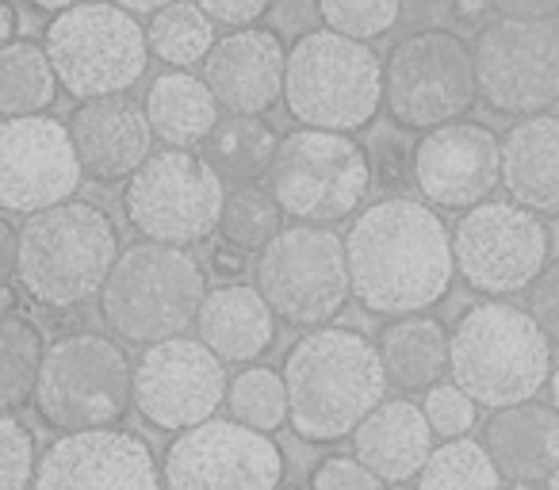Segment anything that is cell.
<instances>
[{
  "mask_svg": "<svg viewBox=\"0 0 559 490\" xmlns=\"http://www.w3.org/2000/svg\"><path fill=\"white\" fill-rule=\"evenodd\" d=\"M269 192L304 226H334L360 215L376 184L372 154L353 134L337 131H299L284 134L280 154L264 177Z\"/></svg>",
  "mask_w": 559,
  "mask_h": 490,
  "instance_id": "7",
  "label": "cell"
},
{
  "mask_svg": "<svg viewBox=\"0 0 559 490\" xmlns=\"http://www.w3.org/2000/svg\"><path fill=\"white\" fill-rule=\"evenodd\" d=\"M207 299V276L200 261L180 246L142 241L119 253L100 291V314L127 345H162L195 326Z\"/></svg>",
  "mask_w": 559,
  "mask_h": 490,
  "instance_id": "5",
  "label": "cell"
},
{
  "mask_svg": "<svg viewBox=\"0 0 559 490\" xmlns=\"http://www.w3.org/2000/svg\"><path fill=\"white\" fill-rule=\"evenodd\" d=\"M487 452L502 479L548 482L559 467V410L540 403H521L498 410L487 426Z\"/></svg>",
  "mask_w": 559,
  "mask_h": 490,
  "instance_id": "25",
  "label": "cell"
},
{
  "mask_svg": "<svg viewBox=\"0 0 559 490\" xmlns=\"http://www.w3.org/2000/svg\"><path fill=\"white\" fill-rule=\"evenodd\" d=\"M414 490H502V471L487 444L460 437L433 449L429 464L414 479Z\"/></svg>",
  "mask_w": 559,
  "mask_h": 490,
  "instance_id": "33",
  "label": "cell"
},
{
  "mask_svg": "<svg viewBox=\"0 0 559 490\" xmlns=\"http://www.w3.org/2000/svg\"><path fill=\"white\" fill-rule=\"evenodd\" d=\"M284 230H288L284 226V207H280L269 188L241 184L234 192H226L218 234H223V241L234 253H257L261 258Z\"/></svg>",
  "mask_w": 559,
  "mask_h": 490,
  "instance_id": "32",
  "label": "cell"
},
{
  "mask_svg": "<svg viewBox=\"0 0 559 490\" xmlns=\"http://www.w3.org/2000/svg\"><path fill=\"white\" fill-rule=\"evenodd\" d=\"M452 383L495 414L533 403L551 383L548 334L502 299L472 307L452 330Z\"/></svg>",
  "mask_w": 559,
  "mask_h": 490,
  "instance_id": "4",
  "label": "cell"
},
{
  "mask_svg": "<svg viewBox=\"0 0 559 490\" xmlns=\"http://www.w3.org/2000/svg\"><path fill=\"white\" fill-rule=\"evenodd\" d=\"M226 406L234 421L261 429V433H276L284 421H292L288 383H284V372H272V368H246L234 375Z\"/></svg>",
  "mask_w": 559,
  "mask_h": 490,
  "instance_id": "34",
  "label": "cell"
},
{
  "mask_svg": "<svg viewBox=\"0 0 559 490\" xmlns=\"http://www.w3.org/2000/svg\"><path fill=\"white\" fill-rule=\"evenodd\" d=\"M330 32L357 43H376L399 24L403 0H314Z\"/></svg>",
  "mask_w": 559,
  "mask_h": 490,
  "instance_id": "35",
  "label": "cell"
},
{
  "mask_svg": "<svg viewBox=\"0 0 559 490\" xmlns=\"http://www.w3.org/2000/svg\"><path fill=\"white\" fill-rule=\"evenodd\" d=\"M203 81L215 93L218 108L230 116H264L276 100H284L288 85V50L269 27L230 32L215 43L203 62Z\"/></svg>",
  "mask_w": 559,
  "mask_h": 490,
  "instance_id": "20",
  "label": "cell"
},
{
  "mask_svg": "<svg viewBox=\"0 0 559 490\" xmlns=\"http://www.w3.org/2000/svg\"><path fill=\"white\" fill-rule=\"evenodd\" d=\"M284 104L292 119L314 131L353 134L383 108V58L372 43L337 32H307L288 50Z\"/></svg>",
  "mask_w": 559,
  "mask_h": 490,
  "instance_id": "6",
  "label": "cell"
},
{
  "mask_svg": "<svg viewBox=\"0 0 559 490\" xmlns=\"http://www.w3.org/2000/svg\"><path fill=\"white\" fill-rule=\"evenodd\" d=\"M311 490H388V482L368 471L357 456H330L314 467Z\"/></svg>",
  "mask_w": 559,
  "mask_h": 490,
  "instance_id": "38",
  "label": "cell"
},
{
  "mask_svg": "<svg viewBox=\"0 0 559 490\" xmlns=\"http://www.w3.org/2000/svg\"><path fill=\"white\" fill-rule=\"evenodd\" d=\"M195 4H200V9L215 20V24L238 27V32L253 27L257 20L272 9V0H195Z\"/></svg>",
  "mask_w": 559,
  "mask_h": 490,
  "instance_id": "40",
  "label": "cell"
},
{
  "mask_svg": "<svg viewBox=\"0 0 559 490\" xmlns=\"http://www.w3.org/2000/svg\"><path fill=\"white\" fill-rule=\"evenodd\" d=\"M47 47L55 73L73 100L123 96L146 73L150 35L131 12L111 0H93L62 12L47 24Z\"/></svg>",
  "mask_w": 559,
  "mask_h": 490,
  "instance_id": "8",
  "label": "cell"
},
{
  "mask_svg": "<svg viewBox=\"0 0 559 490\" xmlns=\"http://www.w3.org/2000/svg\"><path fill=\"white\" fill-rule=\"evenodd\" d=\"M150 50L157 62L173 65V70H188L195 62H207L215 50V20L195 4V0H177L169 9H162L154 16V24L146 27Z\"/></svg>",
  "mask_w": 559,
  "mask_h": 490,
  "instance_id": "30",
  "label": "cell"
},
{
  "mask_svg": "<svg viewBox=\"0 0 559 490\" xmlns=\"http://www.w3.org/2000/svg\"><path fill=\"white\" fill-rule=\"evenodd\" d=\"M551 406L559 410V364L551 368Z\"/></svg>",
  "mask_w": 559,
  "mask_h": 490,
  "instance_id": "47",
  "label": "cell"
},
{
  "mask_svg": "<svg viewBox=\"0 0 559 490\" xmlns=\"http://www.w3.org/2000/svg\"><path fill=\"white\" fill-rule=\"evenodd\" d=\"M58 73L47 47L12 43L0 47V111L4 119L43 116L58 96Z\"/></svg>",
  "mask_w": 559,
  "mask_h": 490,
  "instance_id": "29",
  "label": "cell"
},
{
  "mask_svg": "<svg viewBox=\"0 0 559 490\" xmlns=\"http://www.w3.org/2000/svg\"><path fill=\"white\" fill-rule=\"evenodd\" d=\"M0 234H4V276L16 280V268H20V230L4 218L0 223Z\"/></svg>",
  "mask_w": 559,
  "mask_h": 490,
  "instance_id": "42",
  "label": "cell"
},
{
  "mask_svg": "<svg viewBox=\"0 0 559 490\" xmlns=\"http://www.w3.org/2000/svg\"><path fill=\"white\" fill-rule=\"evenodd\" d=\"M510 490H536V482H513Z\"/></svg>",
  "mask_w": 559,
  "mask_h": 490,
  "instance_id": "48",
  "label": "cell"
},
{
  "mask_svg": "<svg viewBox=\"0 0 559 490\" xmlns=\"http://www.w3.org/2000/svg\"><path fill=\"white\" fill-rule=\"evenodd\" d=\"M528 314L548 334V342L559 345V261H551L540 280L528 288Z\"/></svg>",
  "mask_w": 559,
  "mask_h": 490,
  "instance_id": "39",
  "label": "cell"
},
{
  "mask_svg": "<svg viewBox=\"0 0 559 490\" xmlns=\"http://www.w3.org/2000/svg\"><path fill=\"white\" fill-rule=\"evenodd\" d=\"M280 142L284 139H276V131L261 116H226L207 142V162L226 184H257L269 177Z\"/></svg>",
  "mask_w": 559,
  "mask_h": 490,
  "instance_id": "28",
  "label": "cell"
},
{
  "mask_svg": "<svg viewBox=\"0 0 559 490\" xmlns=\"http://www.w3.org/2000/svg\"><path fill=\"white\" fill-rule=\"evenodd\" d=\"M479 100L502 116H544L559 100V27L495 20L472 43Z\"/></svg>",
  "mask_w": 559,
  "mask_h": 490,
  "instance_id": "14",
  "label": "cell"
},
{
  "mask_svg": "<svg viewBox=\"0 0 559 490\" xmlns=\"http://www.w3.org/2000/svg\"><path fill=\"white\" fill-rule=\"evenodd\" d=\"M433 437L437 433L426 418V406L411 398H388L353 433V456L383 482H406L418 479L421 467L429 464Z\"/></svg>",
  "mask_w": 559,
  "mask_h": 490,
  "instance_id": "22",
  "label": "cell"
},
{
  "mask_svg": "<svg viewBox=\"0 0 559 490\" xmlns=\"http://www.w3.org/2000/svg\"><path fill=\"white\" fill-rule=\"evenodd\" d=\"M85 165L73 146L70 123L24 116L0 123V203L12 215H39L78 195Z\"/></svg>",
  "mask_w": 559,
  "mask_h": 490,
  "instance_id": "17",
  "label": "cell"
},
{
  "mask_svg": "<svg viewBox=\"0 0 559 490\" xmlns=\"http://www.w3.org/2000/svg\"><path fill=\"white\" fill-rule=\"evenodd\" d=\"M479 100L475 50L456 32L429 27L391 47L383 62V108L406 131L460 123Z\"/></svg>",
  "mask_w": 559,
  "mask_h": 490,
  "instance_id": "10",
  "label": "cell"
},
{
  "mask_svg": "<svg viewBox=\"0 0 559 490\" xmlns=\"http://www.w3.org/2000/svg\"><path fill=\"white\" fill-rule=\"evenodd\" d=\"M0 456H4V490H32L39 475L35 437L16 414L0 418Z\"/></svg>",
  "mask_w": 559,
  "mask_h": 490,
  "instance_id": "37",
  "label": "cell"
},
{
  "mask_svg": "<svg viewBox=\"0 0 559 490\" xmlns=\"http://www.w3.org/2000/svg\"><path fill=\"white\" fill-rule=\"evenodd\" d=\"M43 360H47L43 330L24 314L9 311L4 330H0V398H4L9 414H16L20 406L35 398Z\"/></svg>",
  "mask_w": 559,
  "mask_h": 490,
  "instance_id": "31",
  "label": "cell"
},
{
  "mask_svg": "<svg viewBox=\"0 0 559 490\" xmlns=\"http://www.w3.org/2000/svg\"><path fill=\"white\" fill-rule=\"evenodd\" d=\"M230 395L226 368L200 337L150 345L134 364V406L154 429L185 433L218 414Z\"/></svg>",
  "mask_w": 559,
  "mask_h": 490,
  "instance_id": "16",
  "label": "cell"
},
{
  "mask_svg": "<svg viewBox=\"0 0 559 490\" xmlns=\"http://www.w3.org/2000/svg\"><path fill=\"white\" fill-rule=\"evenodd\" d=\"M490 12V0H456V20L460 24H475V27H487L483 16Z\"/></svg>",
  "mask_w": 559,
  "mask_h": 490,
  "instance_id": "44",
  "label": "cell"
},
{
  "mask_svg": "<svg viewBox=\"0 0 559 490\" xmlns=\"http://www.w3.org/2000/svg\"><path fill=\"white\" fill-rule=\"evenodd\" d=\"M226 180L192 150H157L123 188L127 223L157 246H200L223 223Z\"/></svg>",
  "mask_w": 559,
  "mask_h": 490,
  "instance_id": "11",
  "label": "cell"
},
{
  "mask_svg": "<svg viewBox=\"0 0 559 490\" xmlns=\"http://www.w3.org/2000/svg\"><path fill=\"white\" fill-rule=\"evenodd\" d=\"M475 410H479V403L460 383H437L433 391H426V418L433 433L444 437V441H460V437L472 433Z\"/></svg>",
  "mask_w": 559,
  "mask_h": 490,
  "instance_id": "36",
  "label": "cell"
},
{
  "mask_svg": "<svg viewBox=\"0 0 559 490\" xmlns=\"http://www.w3.org/2000/svg\"><path fill=\"white\" fill-rule=\"evenodd\" d=\"M502 188L536 215H559V119L528 116L502 139Z\"/></svg>",
  "mask_w": 559,
  "mask_h": 490,
  "instance_id": "24",
  "label": "cell"
},
{
  "mask_svg": "<svg viewBox=\"0 0 559 490\" xmlns=\"http://www.w3.org/2000/svg\"><path fill=\"white\" fill-rule=\"evenodd\" d=\"M35 9H43V12H70V9H78V4H85V0H32Z\"/></svg>",
  "mask_w": 559,
  "mask_h": 490,
  "instance_id": "46",
  "label": "cell"
},
{
  "mask_svg": "<svg viewBox=\"0 0 559 490\" xmlns=\"http://www.w3.org/2000/svg\"><path fill=\"white\" fill-rule=\"evenodd\" d=\"M165 475L142 437L127 429L62 433L39 456L32 490H162Z\"/></svg>",
  "mask_w": 559,
  "mask_h": 490,
  "instance_id": "19",
  "label": "cell"
},
{
  "mask_svg": "<svg viewBox=\"0 0 559 490\" xmlns=\"http://www.w3.org/2000/svg\"><path fill=\"white\" fill-rule=\"evenodd\" d=\"M146 116L154 134L165 142V150H192L211 142L218 131V100L203 77H192L188 70H169L154 77L146 93Z\"/></svg>",
  "mask_w": 559,
  "mask_h": 490,
  "instance_id": "27",
  "label": "cell"
},
{
  "mask_svg": "<svg viewBox=\"0 0 559 490\" xmlns=\"http://www.w3.org/2000/svg\"><path fill=\"white\" fill-rule=\"evenodd\" d=\"M119 261V234L104 207L70 200L62 207L27 215L20 226L16 280L35 303L50 311L100 296Z\"/></svg>",
  "mask_w": 559,
  "mask_h": 490,
  "instance_id": "3",
  "label": "cell"
},
{
  "mask_svg": "<svg viewBox=\"0 0 559 490\" xmlns=\"http://www.w3.org/2000/svg\"><path fill=\"white\" fill-rule=\"evenodd\" d=\"M16 35H20L16 4H12V0H0V43H4V47H12V43H20Z\"/></svg>",
  "mask_w": 559,
  "mask_h": 490,
  "instance_id": "43",
  "label": "cell"
},
{
  "mask_svg": "<svg viewBox=\"0 0 559 490\" xmlns=\"http://www.w3.org/2000/svg\"><path fill=\"white\" fill-rule=\"evenodd\" d=\"M292 421L299 441L334 444L353 437L360 421L388 403V368L365 334L345 326L311 330L284 360Z\"/></svg>",
  "mask_w": 559,
  "mask_h": 490,
  "instance_id": "2",
  "label": "cell"
},
{
  "mask_svg": "<svg viewBox=\"0 0 559 490\" xmlns=\"http://www.w3.org/2000/svg\"><path fill=\"white\" fill-rule=\"evenodd\" d=\"M165 490H280L284 452L272 433L211 418L165 449Z\"/></svg>",
  "mask_w": 559,
  "mask_h": 490,
  "instance_id": "15",
  "label": "cell"
},
{
  "mask_svg": "<svg viewBox=\"0 0 559 490\" xmlns=\"http://www.w3.org/2000/svg\"><path fill=\"white\" fill-rule=\"evenodd\" d=\"M195 330H200V342L223 364H253L272 349L276 311L249 284H223V288L207 291Z\"/></svg>",
  "mask_w": 559,
  "mask_h": 490,
  "instance_id": "23",
  "label": "cell"
},
{
  "mask_svg": "<svg viewBox=\"0 0 559 490\" xmlns=\"http://www.w3.org/2000/svg\"><path fill=\"white\" fill-rule=\"evenodd\" d=\"M490 9L502 20H540V24H551L559 16V0H490Z\"/></svg>",
  "mask_w": 559,
  "mask_h": 490,
  "instance_id": "41",
  "label": "cell"
},
{
  "mask_svg": "<svg viewBox=\"0 0 559 490\" xmlns=\"http://www.w3.org/2000/svg\"><path fill=\"white\" fill-rule=\"evenodd\" d=\"M548 490H559V467H556V475L548 479Z\"/></svg>",
  "mask_w": 559,
  "mask_h": 490,
  "instance_id": "49",
  "label": "cell"
},
{
  "mask_svg": "<svg viewBox=\"0 0 559 490\" xmlns=\"http://www.w3.org/2000/svg\"><path fill=\"white\" fill-rule=\"evenodd\" d=\"M70 134L85 177L100 184L131 180L154 157L150 154L154 127H150L146 104L131 100L127 93L78 104V111L70 116Z\"/></svg>",
  "mask_w": 559,
  "mask_h": 490,
  "instance_id": "21",
  "label": "cell"
},
{
  "mask_svg": "<svg viewBox=\"0 0 559 490\" xmlns=\"http://www.w3.org/2000/svg\"><path fill=\"white\" fill-rule=\"evenodd\" d=\"M353 299L372 314H421L441 303L456 276L444 218L411 195L368 203L345 234Z\"/></svg>",
  "mask_w": 559,
  "mask_h": 490,
  "instance_id": "1",
  "label": "cell"
},
{
  "mask_svg": "<svg viewBox=\"0 0 559 490\" xmlns=\"http://www.w3.org/2000/svg\"><path fill=\"white\" fill-rule=\"evenodd\" d=\"M548 226L513 200H487L464 211L452 230L456 273L487 299L518 296L533 288L548 268Z\"/></svg>",
  "mask_w": 559,
  "mask_h": 490,
  "instance_id": "13",
  "label": "cell"
},
{
  "mask_svg": "<svg viewBox=\"0 0 559 490\" xmlns=\"http://www.w3.org/2000/svg\"><path fill=\"white\" fill-rule=\"evenodd\" d=\"M411 177L429 207L472 211L502 184V139L483 123L426 131L414 146Z\"/></svg>",
  "mask_w": 559,
  "mask_h": 490,
  "instance_id": "18",
  "label": "cell"
},
{
  "mask_svg": "<svg viewBox=\"0 0 559 490\" xmlns=\"http://www.w3.org/2000/svg\"><path fill=\"white\" fill-rule=\"evenodd\" d=\"M257 291L288 326H330L353 296L345 238L330 226H288L257 258Z\"/></svg>",
  "mask_w": 559,
  "mask_h": 490,
  "instance_id": "12",
  "label": "cell"
},
{
  "mask_svg": "<svg viewBox=\"0 0 559 490\" xmlns=\"http://www.w3.org/2000/svg\"><path fill=\"white\" fill-rule=\"evenodd\" d=\"M134 403V368L111 337L81 330L47 345L35 410L50 429H108Z\"/></svg>",
  "mask_w": 559,
  "mask_h": 490,
  "instance_id": "9",
  "label": "cell"
},
{
  "mask_svg": "<svg viewBox=\"0 0 559 490\" xmlns=\"http://www.w3.org/2000/svg\"><path fill=\"white\" fill-rule=\"evenodd\" d=\"M380 360L391 387L433 391L452 372V334L429 314H403L380 330Z\"/></svg>",
  "mask_w": 559,
  "mask_h": 490,
  "instance_id": "26",
  "label": "cell"
},
{
  "mask_svg": "<svg viewBox=\"0 0 559 490\" xmlns=\"http://www.w3.org/2000/svg\"><path fill=\"white\" fill-rule=\"evenodd\" d=\"M111 4H119V9L131 12V16H157V12L177 4V0H111Z\"/></svg>",
  "mask_w": 559,
  "mask_h": 490,
  "instance_id": "45",
  "label": "cell"
}]
</instances>
